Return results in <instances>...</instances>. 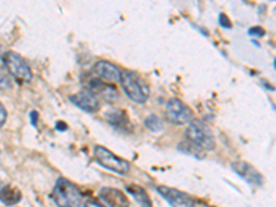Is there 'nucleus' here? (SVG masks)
Here are the masks:
<instances>
[{
    "label": "nucleus",
    "mask_w": 276,
    "mask_h": 207,
    "mask_svg": "<svg viewBox=\"0 0 276 207\" xmlns=\"http://www.w3.org/2000/svg\"><path fill=\"white\" fill-rule=\"evenodd\" d=\"M53 200L58 207H82V194L75 184L67 178H58L53 189Z\"/></svg>",
    "instance_id": "f257e3e1"
},
{
    "label": "nucleus",
    "mask_w": 276,
    "mask_h": 207,
    "mask_svg": "<svg viewBox=\"0 0 276 207\" xmlns=\"http://www.w3.org/2000/svg\"><path fill=\"white\" fill-rule=\"evenodd\" d=\"M120 85L129 98L138 104H144L150 97V87L133 71H122L120 72Z\"/></svg>",
    "instance_id": "f03ea898"
},
{
    "label": "nucleus",
    "mask_w": 276,
    "mask_h": 207,
    "mask_svg": "<svg viewBox=\"0 0 276 207\" xmlns=\"http://www.w3.org/2000/svg\"><path fill=\"white\" fill-rule=\"evenodd\" d=\"M186 138L202 151H213L216 148V140L211 130L198 119H192L189 122L186 129Z\"/></svg>",
    "instance_id": "7ed1b4c3"
},
{
    "label": "nucleus",
    "mask_w": 276,
    "mask_h": 207,
    "mask_svg": "<svg viewBox=\"0 0 276 207\" xmlns=\"http://www.w3.org/2000/svg\"><path fill=\"white\" fill-rule=\"evenodd\" d=\"M94 153L95 162L98 163L100 166H102L107 170H111L116 174L124 176L130 171V163L124 160V159L119 158L115 153L111 152L108 148H105L102 145H95L93 149Z\"/></svg>",
    "instance_id": "20e7f679"
},
{
    "label": "nucleus",
    "mask_w": 276,
    "mask_h": 207,
    "mask_svg": "<svg viewBox=\"0 0 276 207\" xmlns=\"http://www.w3.org/2000/svg\"><path fill=\"white\" fill-rule=\"evenodd\" d=\"M3 64L11 76L18 83H29L32 80V71L24 57L15 51H7L3 54Z\"/></svg>",
    "instance_id": "39448f33"
},
{
    "label": "nucleus",
    "mask_w": 276,
    "mask_h": 207,
    "mask_svg": "<svg viewBox=\"0 0 276 207\" xmlns=\"http://www.w3.org/2000/svg\"><path fill=\"white\" fill-rule=\"evenodd\" d=\"M166 117L174 125H185L192 120L194 112L181 99L172 98L166 105Z\"/></svg>",
    "instance_id": "423d86ee"
},
{
    "label": "nucleus",
    "mask_w": 276,
    "mask_h": 207,
    "mask_svg": "<svg viewBox=\"0 0 276 207\" xmlns=\"http://www.w3.org/2000/svg\"><path fill=\"white\" fill-rule=\"evenodd\" d=\"M158 194L163 196L172 207H195L194 199L185 192H181L176 188H170L166 185H160L156 188Z\"/></svg>",
    "instance_id": "0eeeda50"
},
{
    "label": "nucleus",
    "mask_w": 276,
    "mask_h": 207,
    "mask_svg": "<svg viewBox=\"0 0 276 207\" xmlns=\"http://www.w3.org/2000/svg\"><path fill=\"white\" fill-rule=\"evenodd\" d=\"M102 203H105L108 207H129L130 206V200L127 198V195L118 188H112V187H105L100 189L98 194Z\"/></svg>",
    "instance_id": "6e6552de"
},
{
    "label": "nucleus",
    "mask_w": 276,
    "mask_h": 207,
    "mask_svg": "<svg viewBox=\"0 0 276 207\" xmlns=\"http://www.w3.org/2000/svg\"><path fill=\"white\" fill-rule=\"evenodd\" d=\"M93 71H94L95 76L98 77L100 80L105 81V83H109V85H113V83L120 80V72H122V71H120L116 65L109 63V61L101 59L98 63H95Z\"/></svg>",
    "instance_id": "1a4fd4ad"
},
{
    "label": "nucleus",
    "mask_w": 276,
    "mask_h": 207,
    "mask_svg": "<svg viewBox=\"0 0 276 207\" xmlns=\"http://www.w3.org/2000/svg\"><path fill=\"white\" fill-rule=\"evenodd\" d=\"M69 99H71V102L76 105L77 108H80L84 112L94 113L100 109V101L97 98V95L93 94L89 89L71 95Z\"/></svg>",
    "instance_id": "9d476101"
},
{
    "label": "nucleus",
    "mask_w": 276,
    "mask_h": 207,
    "mask_svg": "<svg viewBox=\"0 0 276 207\" xmlns=\"http://www.w3.org/2000/svg\"><path fill=\"white\" fill-rule=\"evenodd\" d=\"M89 90L94 95H101L102 98H105L107 101H111V102L119 98L118 90H116L112 85L105 83V81L100 80V79H93V80H90Z\"/></svg>",
    "instance_id": "9b49d317"
},
{
    "label": "nucleus",
    "mask_w": 276,
    "mask_h": 207,
    "mask_svg": "<svg viewBox=\"0 0 276 207\" xmlns=\"http://www.w3.org/2000/svg\"><path fill=\"white\" fill-rule=\"evenodd\" d=\"M232 169L236 174H239L240 177H243L247 182L250 184L261 185L263 184V177L258 173L253 166H250L249 163L246 162H233L232 163Z\"/></svg>",
    "instance_id": "f8f14e48"
},
{
    "label": "nucleus",
    "mask_w": 276,
    "mask_h": 207,
    "mask_svg": "<svg viewBox=\"0 0 276 207\" xmlns=\"http://www.w3.org/2000/svg\"><path fill=\"white\" fill-rule=\"evenodd\" d=\"M105 119L108 120L111 126L122 131H130V120L127 116L126 111L123 109H111L105 113Z\"/></svg>",
    "instance_id": "ddd939ff"
},
{
    "label": "nucleus",
    "mask_w": 276,
    "mask_h": 207,
    "mask_svg": "<svg viewBox=\"0 0 276 207\" xmlns=\"http://www.w3.org/2000/svg\"><path fill=\"white\" fill-rule=\"evenodd\" d=\"M23 195L19 192V189L6 185L3 188L0 189V202L6 204V206H14L21 200Z\"/></svg>",
    "instance_id": "4468645a"
},
{
    "label": "nucleus",
    "mask_w": 276,
    "mask_h": 207,
    "mask_svg": "<svg viewBox=\"0 0 276 207\" xmlns=\"http://www.w3.org/2000/svg\"><path fill=\"white\" fill-rule=\"evenodd\" d=\"M126 191L129 194L134 196L137 202L140 203L141 207H152V203H151V198L150 195L146 194V191H145L142 187L140 185H134L130 184L126 187Z\"/></svg>",
    "instance_id": "2eb2a0df"
},
{
    "label": "nucleus",
    "mask_w": 276,
    "mask_h": 207,
    "mask_svg": "<svg viewBox=\"0 0 276 207\" xmlns=\"http://www.w3.org/2000/svg\"><path fill=\"white\" fill-rule=\"evenodd\" d=\"M145 127L152 133H159L163 130V123L160 120V117H158L156 115H150L145 119Z\"/></svg>",
    "instance_id": "dca6fc26"
},
{
    "label": "nucleus",
    "mask_w": 276,
    "mask_h": 207,
    "mask_svg": "<svg viewBox=\"0 0 276 207\" xmlns=\"http://www.w3.org/2000/svg\"><path fill=\"white\" fill-rule=\"evenodd\" d=\"M10 87H11V81H10L9 76L3 72H0V90H6Z\"/></svg>",
    "instance_id": "f3484780"
},
{
    "label": "nucleus",
    "mask_w": 276,
    "mask_h": 207,
    "mask_svg": "<svg viewBox=\"0 0 276 207\" xmlns=\"http://www.w3.org/2000/svg\"><path fill=\"white\" fill-rule=\"evenodd\" d=\"M249 35L250 36H254V37H261L265 35V31H264L261 27H254V28H250L249 29Z\"/></svg>",
    "instance_id": "a211bd4d"
},
{
    "label": "nucleus",
    "mask_w": 276,
    "mask_h": 207,
    "mask_svg": "<svg viewBox=\"0 0 276 207\" xmlns=\"http://www.w3.org/2000/svg\"><path fill=\"white\" fill-rule=\"evenodd\" d=\"M218 23L221 25L222 28H228V29H231L232 28V23L229 21V18L226 17L225 14H220V17H218Z\"/></svg>",
    "instance_id": "6ab92c4d"
},
{
    "label": "nucleus",
    "mask_w": 276,
    "mask_h": 207,
    "mask_svg": "<svg viewBox=\"0 0 276 207\" xmlns=\"http://www.w3.org/2000/svg\"><path fill=\"white\" fill-rule=\"evenodd\" d=\"M6 119H7V111H6L5 105L0 102V127L5 125Z\"/></svg>",
    "instance_id": "aec40b11"
},
{
    "label": "nucleus",
    "mask_w": 276,
    "mask_h": 207,
    "mask_svg": "<svg viewBox=\"0 0 276 207\" xmlns=\"http://www.w3.org/2000/svg\"><path fill=\"white\" fill-rule=\"evenodd\" d=\"M82 207H105V206L102 204V203L94 200V199H89V200L84 202V204H83Z\"/></svg>",
    "instance_id": "412c9836"
},
{
    "label": "nucleus",
    "mask_w": 276,
    "mask_h": 207,
    "mask_svg": "<svg viewBox=\"0 0 276 207\" xmlns=\"http://www.w3.org/2000/svg\"><path fill=\"white\" fill-rule=\"evenodd\" d=\"M37 116H39V115H37L36 111H32V112H31V120H32V125H33V126H36Z\"/></svg>",
    "instance_id": "4be33fe9"
}]
</instances>
